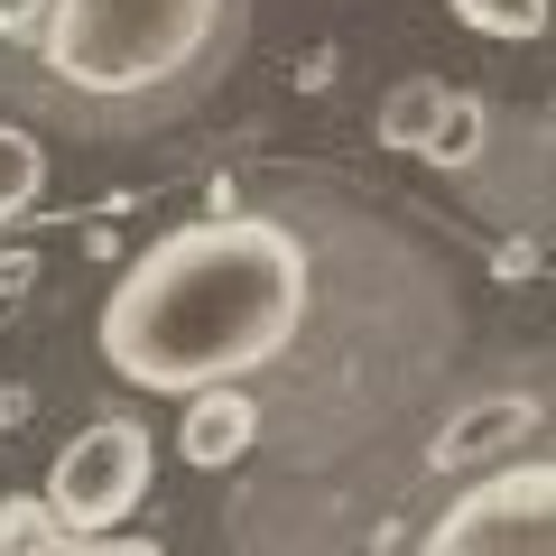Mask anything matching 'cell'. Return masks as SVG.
<instances>
[{
  "label": "cell",
  "instance_id": "obj_9",
  "mask_svg": "<svg viewBox=\"0 0 556 556\" xmlns=\"http://www.w3.org/2000/svg\"><path fill=\"white\" fill-rule=\"evenodd\" d=\"M455 20L473 38H538L547 28V0H455Z\"/></svg>",
  "mask_w": 556,
  "mask_h": 556
},
{
  "label": "cell",
  "instance_id": "obj_6",
  "mask_svg": "<svg viewBox=\"0 0 556 556\" xmlns=\"http://www.w3.org/2000/svg\"><path fill=\"white\" fill-rule=\"evenodd\" d=\"M251 437H260L251 390H195V399H186V427H177V455L204 464V473H223V464L251 455Z\"/></svg>",
  "mask_w": 556,
  "mask_h": 556
},
{
  "label": "cell",
  "instance_id": "obj_3",
  "mask_svg": "<svg viewBox=\"0 0 556 556\" xmlns=\"http://www.w3.org/2000/svg\"><path fill=\"white\" fill-rule=\"evenodd\" d=\"M417 556H556V464H501L464 501H445V519L417 538Z\"/></svg>",
  "mask_w": 556,
  "mask_h": 556
},
{
  "label": "cell",
  "instance_id": "obj_2",
  "mask_svg": "<svg viewBox=\"0 0 556 556\" xmlns=\"http://www.w3.org/2000/svg\"><path fill=\"white\" fill-rule=\"evenodd\" d=\"M28 38H38L20 65L28 112L84 139H130L195 112L241 65L251 0H47Z\"/></svg>",
  "mask_w": 556,
  "mask_h": 556
},
{
  "label": "cell",
  "instance_id": "obj_4",
  "mask_svg": "<svg viewBox=\"0 0 556 556\" xmlns=\"http://www.w3.org/2000/svg\"><path fill=\"white\" fill-rule=\"evenodd\" d=\"M47 519H65L75 538H112L121 519L149 501V427L130 417H93L56 464H47Z\"/></svg>",
  "mask_w": 556,
  "mask_h": 556
},
{
  "label": "cell",
  "instance_id": "obj_5",
  "mask_svg": "<svg viewBox=\"0 0 556 556\" xmlns=\"http://www.w3.org/2000/svg\"><path fill=\"white\" fill-rule=\"evenodd\" d=\"M482 102L455 93L445 75H408L390 102H380V149H408V159H437V167H464L482 139Z\"/></svg>",
  "mask_w": 556,
  "mask_h": 556
},
{
  "label": "cell",
  "instance_id": "obj_8",
  "mask_svg": "<svg viewBox=\"0 0 556 556\" xmlns=\"http://www.w3.org/2000/svg\"><path fill=\"white\" fill-rule=\"evenodd\" d=\"M47 186V149L20 130V121H0V223H20Z\"/></svg>",
  "mask_w": 556,
  "mask_h": 556
},
{
  "label": "cell",
  "instance_id": "obj_10",
  "mask_svg": "<svg viewBox=\"0 0 556 556\" xmlns=\"http://www.w3.org/2000/svg\"><path fill=\"white\" fill-rule=\"evenodd\" d=\"M38 20H47V0H0V47H10V38H28Z\"/></svg>",
  "mask_w": 556,
  "mask_h": 556
},
{
  "label": "cell",
  "instance_id": "obj_1",
  "mask_svg": "<svg viewBox=\"0 0 556 556\" xmlns=\"http://www.w3.org/2000/svg\"><path fill=\"white\" fill-rule=\"evenodd\" d=\"M316 260L278 214H204L130 260L102 298V362L130 390H251L298 353Z\"/></svg>",
  "mask_w": 556,
  "mask_h": 556
},
{
  "label": "cell",
  "instance_id": "obj_7",
  "mask_svg": "<svg viewBox=\"0 0 556 556\" xmlns=\"http://www.w3.org/2000/svg\"><path fill=\"white\" fill-rule=\"evenodd\" d=\"M0 556H159L139 538H75L65 519H47V501H0Z\"/></svg>",
  "mask_w": 556,
  "mask_h": 556
}]
</instances>
